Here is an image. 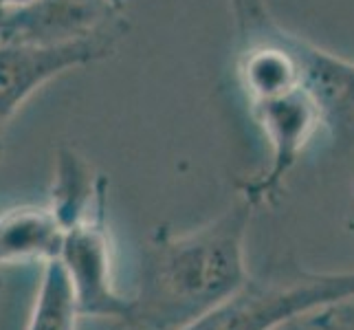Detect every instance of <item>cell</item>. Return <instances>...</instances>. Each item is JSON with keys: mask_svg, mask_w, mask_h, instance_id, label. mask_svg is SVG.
I'll return each instance as SVG.
<instances>
[{"mask_svg": "<svg viewBox=\"0 0 354 330\" xmlns=\"http://www.w3.org/2000/svg\"><path fill=\"white\" fill-rule=\"evenodd\" d=\"M301 84L322 110L324 134L335 152L354 150V62L288 31Z\"/></svg>", "mask_w": 354, "mask_h": 330, "instance_id": "7", "label": "cell"}, {"mask_svg": "<svg viewBox=\"0 0 354 330\" xmlns=\"http://www.w3.org/2000/svg\"><path fill=\"white\" fill-rule=\"evenodd\" d=\"M108 205L64 227L59 262L68 275L80 317H111L119 322L130 311V297L119 295L113 275V242Z\"/></svg>", "mask_w": 354, "mask_h": 330, "instance_id": "5", "label": "cell"}, {"mask_svg": "<svg viewBox=\"0 0 354 330\" xmlns=\"http://www.w3.org/2000/svg\"><path fill=\"white\" fill-rule=\"evenodd\" d=\"M275 330H319L315 322V315H304V317H297V320H290L282 326H277Z\"/></svg>", "mask_w": 354, "mask_h": 330, "instance_id": "11", "label": "cell"}, {"mask_svg": "<svg viewBox=\"0 0 354 330\" xmlns=\"http://www.w3.org/2000/svg\"><path fill=\"white\" fill-rule=\"evenodd\" d=\"M249 110L268 143L271 161L260 174H255L251 181H244L238 194L255 207L273 205L304 150L313 143L317 134L324 132L322 110L306 89L251 104Z\"/></svg>", "mask_w": 354, "mask_h": 330, "instance_id": "3", "label": "cell"}, {"mask_svg": "<svg viewBox=\"0 0 354 330\" xmlns=\"http://www.w3.org/2000/svg\"><path fill=\"white\" fill-rule=\"evenodd\" d=\"M121 33H106L62 46H0V156L20 108L48 82L68 71L111 57Z\"/></svg>", "mask_w": 354, "mask_h": 330, "instance_id": "6", "label": "cell"}, {"mask_svg": "<svg viewBox=\"0 0 354 330\" xmlns=\"http://www.w3.org/2000/svg\"><path fill=\"white\" fill-rule=\"evenodd\" d=\"M126 0H27L0 14V46H62L124 33Z\"/></svg>", "mask_w": 354, "mask_h": 330, "instance_id": "4", "label": "cell"}, {"mask_svg": "<svg viewBox=\"0 0 354 330\" xmlns=\"http://www.w3.org/2000/svg\"><path fill=\"white\" fill-rule=\"evenodd\" d=\"M354 302V271L284 268L251 277L236 295L180 330H275L290 320Z\"/></svg>", "mask_w": 354, "mask_h": 330, "instance_id": "2", "label": "cell"}, {"mask_svg": "<svg viewBox=\"0 0 354 330\" xmlns=\"http://www.w3.org/2000/svg\"><path fill=\"white\" fill-rule=\"evenodd\" d=\"M240 196L207 225L174 234L156 227L143 244L139 286L113 330H180L249 282L247 242L253 212Z\"/></svg>", "mask_w": 354, "mask_h": 330, "instance_id": "1", "label": "cell"}, {"mask_svg": "<svg viewBox=\"0 0 354 330\" xmlns=\"http://www.w3.org/2000/svg\"><path fill=\"white\" fill-rule=\"evenodd\" d=\"M64 227L48 205H22L0 214V268L59 258Z\"/></svg>", "mask_w": 354, "mask_h": 330, "instance_id": "8", "label": "cell"}, {"mask_svg": "<svg viewBox=\"0 0 354 330\" xmlns=\"http://www.w3.org/2000/svg\"><path fill=\"white\" fill-rule=\"evenodd\" d=\"M313 315L319 330H354V302L326 306Z\"/></svg>", "mask_w": 354, "mask_h": 330, "instance_id": "10", "label": "cell"}, {"mask_svg": "<svg viewBox=\"0 0 354 330\" xmlns=\"http://www.w3.org/2000/svg\"><path fill=\"white\" fill-rule=\"evenodd\" d=\"M77 306L73 297L68 275L59 258L48 260L42 268V279L27 330H75Z\"/></svg>", "mask_w": 354, "mask_h": 330, "instance_id": "9", "label": "cell"}, {"mask_svg": "<svg viewBox=\"0 0 354 330\" xmlns=\"http://www.w3.org/2000/svg\"><path fill=\"white\" fill-rule=\"evenodd\" d=\"M22 3H27V0H0V14H3V11L14 9V7H18Z\"/></svg>", "mask_w": 354, "mask_h": 330, "instance_id": "12", "label": "cell"}]
</instances>
